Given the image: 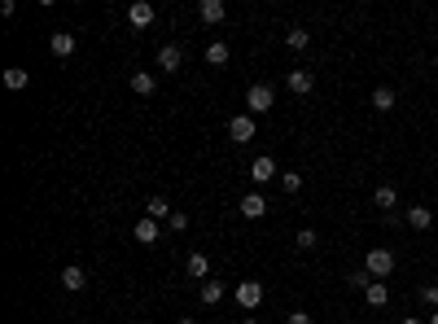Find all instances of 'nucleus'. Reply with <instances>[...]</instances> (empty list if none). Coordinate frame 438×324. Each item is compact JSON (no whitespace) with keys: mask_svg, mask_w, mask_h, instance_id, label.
Returning a JSON list of instances; mask_svg holds the SVG:
<instances>
[{"mask_svg":"<svg viewBox=\"0 0 438 324\" xmlns=\"http://www.w3.org/2000/svg\"><path fill=\"white\" fill-rule=\"evenodd\" d=\"M364 272H369L373 281H386V276L395 272V255H390L386 246H373L369 255H364Z\"/></svg>","mask_w":438,"mask_h":324,"instance_id":"nucleus-1","label":"nucleus"},{"mask_svg":"<svg viewBox=\"0 0 438 324\" xmlns=\"http://www.w3.org/2000/svg\"><path fill=\"white\" fill-rule=\"evenodd\" d=\"M272 105H276L272 83H250V92H245V114H272Z\"/></svg>","mask_w":438,"mask_h":324,"instance_id":"nucleus-2","label":"nucleus"},{"mask_svg":"<svg viewBox=\"0 0 438 324\" xmlns=\"http://www.w3.org/2000/svg\"><path fill=\"white\" fill-rule=\"evenodd\" d=\"M259 303H263V285H259V281H237V307L254 311Z\"/></svg>","mask_w":438,"mask_h":324,"instance_id":"nucleus-3","label":"nucleus"},{"mask_svg":"<svg viewBox=\"0 0 438 324\" xmlns=\"http://www.w3.org/2000/svg\"><path fill=\"white\" fill-rule=\"evenodd\" d=\"M153 18H158V14H153V5H149V0H132V5H127V22H132L136 31L153 27Z\"/></svg>","mask_w":438,"mask_h":324,"instance_id":"nucleus-4","label":"nucleus"},{"mask_svg":"<svg viewBox=\"0 0 438 324\" xmlns=\"http://www.w3.org/2000/svg\"><path fill=\"white\" fill-rule=\"evenodd\" d=\"M254 114H232V123H228V136L237 140V145H245V140H254Z\"/></svg>","mask_w":438,"mask_h":324,"instance_id":"nucleus-5","label":"nucleus"},{"mask_svg":"<svg viewBox=\"0 0 438 324\" xmlns=\"http://www.w3.org/2000/svg\"><path fill=\"white\" fill-rule=\"evenodd\" d=\"M197 18H202L206 27H219V22L228 18V5H223V0H202V5H197Z\"/></svg>","mask_w":438,"mask_h":324,"instance_id":"nucleus-6","label":"nucleus"},{"mask_svg":"<svg viewBox=\"0 0 438 324\" xmlns=\"http://www.w3.org/2000/svg\"><path fill=\"white\" fill-rule=\"evenodd\" d=\"M285 88L294 92V97H307V92L316 88V75H311V70H289V75H285Z\"/></svg>","mask_w":438,"mask_h":324,"instance_id":"nucleus-7","label":"nucleus"},{"mask_svg":"<svg viewBox=\"0 0 438 324\" xmlns=\"http://www.w3.org/2000/svg\"><path fill=\"white\" fill-rule=\"evenodd\" d=\"M237 210H241L245 219H263V215H267V197L263 193H245L241 202H237Z\"/></svg>","mask_w":438,"mask_h":324,"instance_id":"nucleus-8","label":"nucleus"},{"mask_svg":"<svg viewBox=\"0 0 438 324\" xmlns=\"http://www.w3.org/2000/svg\"><path fill=\"white\" fill-rule=\"evenodd\" d=\"M158 66L167 70V75H175V70L184 66V49H180V44H162V49H158Z\"/></svg>","mask_w":438,"mask_h":324,"instance_id":"nucleus-9","label":"nucleus"},{"mask_svg":"<svg viewBox=\"0 0 438 324\" xmlns=\"http://www.w3.org/2000/svg\"><path fill=\"white\" fill-rule=\"evenodd\" d=\"M75 44H79V40H75L70 31H53V35H49V53H53V57H70V53H75Z\"/></svg>","mask_w":438,"mask_h":324,"instance_id":"nucleus-10","label":"nucleus"},{"mask_svg":"<svg viewBox=\"0 0 438 324\" xmlns=\"http://www.w3.org/2000/svg\"><path fill=\"white\" fill-rule=\"evenodd\" d=\"M272 175L281 180V171H276V162H272L267 153H263V158H254V162H250V180H254V184H267Z\"/></svg>","mask_w":438,"mask_h":324,"instance_id":"nucleus-11","label":"nucleus"},{"mask_svg":"<svg viewBox=\"0 0 438 324\" xmlns=\"http://www.w3.org/2000/svg\"><path fill=\"white\" fill-rule=\"evenodd\" d=\"M132 237H136L140 246H153V241H158V219H149V215H145V219H136L132 224Z\"/></svg>","mask_w":438,"mask_h":324,"instance_id":"nucleus-12","label":"nucleus"},{"mask_svg":"<svg viewBox=\"0 0 438 324\" xmlns=\"http://www.w3.org/2000/svg\"><path fill=\"white\" fill-rule=\"evenodd\" d=\"M184 272H188V276H197V281H210V259L202 255V250H193V255L184 259Z\"/></svg>","mask_w":438,"mask_h":324,"instance_id":"nucleus-13","label":"nucleus"},{"mask_svg":"<svg viewBox=\"0 0 438 324\" xmlns=\"http://www.w3.org/2000/svg\"><path fill=\"white\" fill-rule=\"evenodd\" d=\"M84 285H88L84 268H75V263H70V268H62V290H66V294H79Z\"/></svg>","mask_w":438,"mask_h":324,"instance_id":"nucleus-14","label":"nucleus"},{"mask_svg":"<svg viewBox=\"0 0 438 324\" xmlns=\"http://www.w3.org/2000/svg\"><path fill=\"white\" fill-rule=\"evenodd\" d=\"M132 92L136 97H153V92H158V79H153L149 70H132Z\"/></svg>","mask_w":438,"mask_h":324,"instance_id":"nucleus-15","label":"nucleus"},{"mask_svg":"<svg viewBox=\"0 0 438 324\" xmlns=\"http://www.w3.org/2000/svg\"><path fill=\"white\" fill-rule=\"evenodd\" d=\"M364 303H369V307H377V311H382V307L390 303V290H386V281H373V285H369V290H364Z\"/></svg>","mask_w":438,"mask_h":324,"instance_id":"nucleus-16","label":"nucleus"},{"mask_svg":"<svg viewBox=\"0 0 438 324\" xmlns=\"http://www.w3.org/2000/svg\"><path fill=\"white\" fill-rule=\"evenodd\" d=\"M373 110H377V114H390V110H395V88H386V83H382V88H373Z\"/></svg>","mask_w":438,"mask_h":324,"instance_id":"nucleus-17","label":"nucleus"},{"mask_svg":"<svg viewBox=\"0 0 438 324\" xmlns=\"http://www.w3.org/2000/svg\"><path fill=\"white\" fill-rule=\"evenodd\" d=\"M395 202H399V193H395L390 184H377V188H373V206H377V210H395Z\"/></svg>","mask_w":438,"mask_h":324,"instance_id":"nucleus-18","label":"nucleus"},{"mask_svg":"<svg viewBox=\"0 0 438 324\" xmlns=\"http://www.w3.org/2000/svg\"><path fill=\"white\" fill-rule=\"evenodd\" d=\"M27 83H31V75H27L22 66H9V70H5V88H9V92H22Z\"/></svg>","mask_w":438,"mask_h":324,"instance_id":"nucleus-19","label":"nucleus"},{"mask_svg":"<svg viewBox=\"0 0 438 324\" xmlns=\"http://www.w3.org/2000/svg\"><path fill=\"white\" fill-rule=\"evenodd\" d=\"M145 215H149V219H158V224H162V219H171L175 210L167 206V197H149V202H145Z\"/></svg>","mask_w":438,"mask_h":324,"instance_id":"nucleus-20","label":"nucleus"},{"mask_svg":"<svg viewBox=\"0 0 438 324\" xmlns=\"http://www.w3.org/2000/svg\"><path fill=\"white\" fill-rule=\"evenodd\" d=\"M285 44H289L294 53H303L307 44H311V35H307V27H289V31H285Z\"/></svg>","mask_w":438,"mask_h":324,"instance_id":"nucleus-21","label":"nucleus"},{"mask_svg":"<svg viewBox=\"0 0 438 324\" xmlns=\"http://www.w3.org/2000/svg\"><path fill=\"white\" fill-rule=\"evenodd\" d=\"M408 224L417 228V233H425V228L434 224V210H425V206H412V210H408Z\"/></svg>","mask_w":438,"mask_h":324,"instance_id":"nucleus-22","label":"nucleus"},{"mask_svg":"<svg viewBox=\"0 0 438 324\" xmlns=\"http://www.w3.org/2000/svg\"><path fill=\"white\" fill-rule=\"evenodd\" d=\"M228 57H232V49H228V44H223V40H215V44H210V49H206V62H210V66H223V62H228Z\"/></svg>","mask_w":438,"mask_h":324,"instance_id":"nucleus-23","label":"nucleus"},{"mask_svg":"<svg viewBox=\"0 0 438 324\" xmlns=\"http://www.w3.org/2000/svg\"><path fill=\"white\" fill-rule=\"evenodd\" d=\"M219 298H223V281H202V303L215 307Z\"/></svg>","mask_w":438,"mask_h":324,"instance_id":"nucleus-24","label":"nucleus"},{"mask_svg":"<svg viewBox=\"0 0 438 324\" xmlns=\"http://www.w3.org/2000/svg\"><path fill=\"white\" fill-rule=\"evenodd\" d=\"M294 246H298L303 255H307V250H316V246H320V237H316V228H298V237H294Z\"/></svg>","mask_w":438,"mask_h":324,"instance_id":"nucleus-25","label":"nucleus"},{"mask_svg":"<svg viewBox=\"0 0 438 324\" xmlns=\"http://www.w3.org/2000/svg\"><path fill=\"white\" fill-rule=\"evenodd\" d=\"M347 285H351V290H360V294H364V290H369V285H373V276L360 268V272H351V276H347Z\"/></svg>","mask_w":438,"mask_h":324,"instance_id":"nucleus-26","label":"nucleus"},{"mask_svg":"<svg viewBox=\"0 0 438 324\" xmlns=\"http://www.w3.org/2000/svg\"><path fill=\"white\" fill-rule=\"evenodd\" d=\"M281 188H285V193H298V188H303V175H298V171H281Z\"/></svg>","mask_w":438,"mask_h":324,"instance_id":"nucleus-27","label":"nucleus"},{"mask_svg":"<svg viewBox=\"0 0 438 324\" xmlns=\"http://www.w3.org/2000/svg\"><path fill=\"white\" fill-rule=\"evenodd\" d=\"M167 224L175 228V233H184V228H188V215H184V210H175V215H171V219H167Z\"/></svg>","mask_w":438,"mask_h":324,"instance_id":"nucleus-28","label":"nucleus"},{"mask_svg":"<svg viewBox=\"0 0 438 324\" xmlns=\"http://www.w3.org/2000/svg\"><path fill=\"white\" fill-rule=\"evenodd\" d=\"M421 298H425V303H430V307L438 311V285H425V290H421Z\"/></svg>","mask_w":438,"mask_h":324,"instance_id":"nucleus-29","label":"nucleus"},{"mask_svg":"<svg viewBox=\"0 0 438 324\" xmlns=\"http://www.w3.org/2000/svg\"><path fill=\"white\" fill-rule=\"evenodd\" d=\"M285 324H316V320L307 316V311H289V316H285Z\"/></svg>","mask_w":438,"mask_h":324,"instance_id":"nucleus-30","label":"nucleus"},{"mask_svg":"<svg viewBox=\"0 0 438 324\" xmlns=\"http://www.w3.org/2000/svg\"><path fill=\"white\" fill-rule=\"evenodd\" d=\"M404 324H425V320H417V316H408V320H404Z\"/></svg>","mask_w":438,"mask_h":324,"instance_id":"nucleus-31","label":"nucleus"},{"mask_svg":"<svg viewBox=\"0 0 438 324\" xmlns=\"http://www.w3.org/2000/svg\"><path fill=\"white\" fill-rule=\"evenodd\" d=\"M425 324H438V311H434V316H430V320H425Z\"/></svg>","mask_w":438,"mask_h":324,"instance_id":"nucleus-32","label":"nucleus"},{"mask_svg":"<svg viewBox=\"0 0 438 324\" xmlns=\"http://www.w3.org/2000/svg\"><path fill=\"white\" fill-rule=\"evenodd\" d=\"M180 324H197V320H193V316H188V320H180Z\"/></svg>","mask_w":438,"mask_h":324,"instance_id":"nucleus-33","label":"nucleus"},{"mask_svg":"<svg viewBox=\"0 0 438 324\" xmlns=\"http://www.w3.org/2000/svg\"><path fill=\"white\" fill-rule=\"evenodd\" d=\"M241 324H259V320H241Z\"/></svg>","mask_w":438,"mask_h":324,"instance_id":"nucleus-34","label":"nucleus"}]
</instances>
